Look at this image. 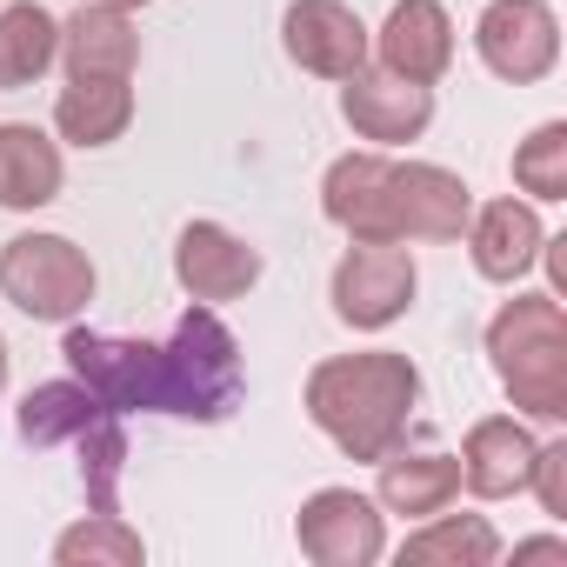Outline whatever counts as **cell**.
Returning a JSON list of instances; mask_svg holds the SVG:
<instances>
[{"mask_svg": "<svg viewBox=\"0 0 567 567\" xmlns=\"http://www.w3.org/2000/svg\"><path fill=\"white\" fill-rule=\"evenodd\" d=\"M301 408L348 461L374 467L381 454L408 447V427H414V408H421V368L394 348L328 354V361L308 368Z\"/></svg>", "mask_w": 567, "mask_h": 567, "instance_id": "6da1fadb", "label": "cell"}, {"mask_svg": "<svg viewBox=\"0 0 567 567\" xmlns=\"http://www.w3.org/2000/svg\"><path fill=\"white\" fill-rule=\"evenodd\" d=\"M487 368L520 421H567V308L560 295H514L487 321Z\"/></svg>", "mask_w": 567, "mask_h": 567, "instance_id": "7a4b0ae2", "label": "cell"}, {"mask_svg": "<svg viewBox=\"0 0 567 567\" xmlns=\"http://www.w3.org/2000/svg\"><path fill=\"white\" fill-rule=\"evenodd\" d=\"M161 361H167V414L174 421H200V427H220L234 408H240V341L234 328L214 315V308H187L174 321V334L161 341Z\"/></svg>", "mask_w": 567, "mask_h": 567, "instance_id": "3957f363", "label": "cell"}, {"mask_svg": "<svg viewBox=\"0 0 567 567\" xmlns=\"http://www.w3.org/2000/svg\"><path fill=\"white\" fill-rule=\"evenodd\" d=\"M101 288L94 274V254L68 234H14L0 247V295H8L28 321H48V328H68L87 315Z\"/></svg>", "mask_w": 567, "mask_h": 567, "instance_id": "277c9868", "label": "cell"}, {"mask_svg": "<svg viewBox=\"0 0 567 567\" xmlns=\"http://www.w3.org/2000/svg\"><path fill=\"white\" fill-rule=\"evenodd\" d=\"M61 361H68L74 381H87L101 394V408H114V414H167V361H161V341L101 334V328L68 321Z\"/></svg>", "mask_w": 567, "mask_h": 567, "instance_id": "5b68a950", "label": "cell"}, {"mask_svg": "<svg viewBox=\"0 0 567 567\" xmlns=\"http://www.w3.org/2000/svg\"><path fill=\"white\" fill-rule=\"evenodd\" d=\"M421 295V267L408 247L394 240H354L334 274H328V301H334V321L354 328V334H381L394 328Z\"/></svg>", "mask_w": 567, "mask_h": 567, "instance_id": "8992f818", "label": "cell"}, {"mask_svg": "<svg viewBox=\"0 0 567 567\" xmlns=\"http://www.w3.org/2000/svg\"><path fill=\"white\" fill-rule=\"evenodd\" d=\"M474 54L494 81L534 87L560 68V14L547 0H487L474 21Z\"/></svg>", "mask_w": 567, "mask_h": 567, "instance_id": "52a82bcc", "label": "cell"}, {"mask_svg": "<svg viewBox=\"0 0 567 567\" xmlns=\"http://www.w3.org/2000/svg\"><path fill=\"white\" fill-rule=\"evenodd\" d=\"M295 540L315 567H374L388 554V514L361 487H315L295 514Z\"/></svg>", "mask_w": 567, "mask_h": 567, "instance_id": "ba28073f", "label": "cell"}, {"mask_svg": "<svg viewBox=\"0 0 567 567\" xmlns=\"http://www.w3.org/2000/svg\"><path fill=\"white\" fill-rule=\"evenodd\" d=\"M467 214H474V187L454 167L394 161V174H388V227H394L401 247H414V240L447 247V240L467 234Z\"/></svg>", "mask_w": 567, "mask_h": 567, "instance_id": "9c48e42d", "label": "cell"}, {"mask_svg": "<svg viewBox=\"0 0 567 567\" xmlns=\"http://www.w3.org/2000/svg\"><path fill=\"white\" fill-rule=\"evenodd\" d=\"M260 274H267L260 247L240 240V234L220 227V220H187V227L174 234V280H181V295L200 301V308H220V301L254 295Z\"/></svg>", "mask_w": 567, "mask_h": 567, "instance_id": "30bf717a", "label": "cell"}, {"mask_svg": "<svg viewBox=\"0 0 567 567\" xmlns=\"http://www.w3.org/2000/svg\"><path fill=\"white\" fill-rule=\"evenodd\" d=\"M341 121L368 147H408V141H421L434 127V87L401 81V74L368 61V68H354L341 81Z\"/></svg>", "mask_w": 567, "mask_h": 567, "instance_id": "8fae6325", "label": "cell"}, {"mask_svg": "<svg viewBox=\"0 0 567 567\" xmlns=\"http://www.w3.org/2000/svg\"><path fill=\"white\" fill-rule=\"evenodd\" d=\"M368 41L374 28L348 0H288V14H280V48L315 81H348L354 68H368Z\"/></svg>", "mask_w": 567, "mask_h": 567, "instance_id": "7c38bea8", "label": "cell"}, {"mask_svg": "<svg viewBox=\"0 0 567 567\" xmlns=\"http://www.w3.org/2000/svg\"><path fill=\"white\" fill-rule=\"evenodd\" d=\"M368 61L401 74V81L434 87L454 68V21H447V8H441V0H394L388 21L368 41Z\"/></svg>", "mask_w": 567, "mask_h": 567, "instance_id": "4fadbf2b", "label": "cell"}, {"mask_svg": "<svg viewBox=\"0 0 567 567\" xmlns=\"http://www.w3.org/2000/svg\"><path fill=\"white\" fill-rule=\"evenodd\" d=\"M388 174H394L388 147H354V154L328 161V174H321V214L348 240H394V227H388Z\"/></svg>", "mask_w": 567, "mask_h": 567, "instance_id": "5bb4252c", "label": "cell"}, {"mask_svg": "<svg viewBox=\"0 0 567 567\" xmlns=\"http://www.w3.org/2000/svg\"><path fill=\"white\" fill-rule=\"evenodd\" d=\"M534 427L520 421V414H487V421H474L467 427V441H461V487L474 494V501H514V494H527V474H534Z\"/></svg>", "mask_w": 567, "mask_h": 567, "instance_id": "9a60e30c", "label": "cell"}, {"mask_svg": "<svg viewBox=\"0 0 567 567\" xmlns=\"http://www.w3.org/2000/svg\"><path fill=\"white\" fill-rule=\"evenodd\" d=\"M540 240H547V227H540L534 200L501 194V200H487V207L467 214V254H474V274L494 280V288H514V280L540 260Z\"/></svg>", "mask_w": 567, "mask_h": 567, "instance_id": "2e32d148", "label": "cell"}, {"mask_svg": "<svg viewBox=\"0 0 567 567\" xmlns=\"http://www.w3.org/2000/svg\"><path fill=\"white\" fill-rule=\"evenodd\" d=\"M61 68L68 74L134 81V68H141V28H134V14L114 8V0H81V8L61 21Z\"/></svg>", "mask_w": 567, "mask_h": 567, "instance_id": "e0dca14e", "label": "cell"}, {"mask_svg": "<svg viewBox=\"0 0 567 567\" xmlns=\"http://www.w3.org/2000/svg\"><path fill=\"white\" fill-rule=\"evenodd\" d=\"M61 187H68L61 141H48L34 121H0V207L34 214V207H54Z\"/></svg>", "mask_w": 567, "mask_h": 567, "instance_id": "ac0fdd59", "label": "cell"}, {"mask_svg": "<svg viewBox=\"0 0 567 567\" xmlns=\"http://www.w3.org/2000/svg\"><path fill=\"white\" fill-rule=\"evenodd\" d=\"M374 467H381L374 501H381V514H401V520H427V514L454 507V494H461V461L441 454V447H414V454L394 447Z\"/></svg>", "mask_w": 567, "mask_h": 567, "instance_id": "d6986e66", "label": "cell"}, {"mask_svg": "<svg viewBox=\"0 0 567 567\" xmlns=\"http://www.w3.org/2000/svg\"><path fill=\"white\" fill-rule=\"evenodd\" d=\"M134 127V81L114 74H68L54 101V134L68 147H114Z\"/></svg>", "mask_w": 567, "mask_h": 567, "instance_id": "ffe728a7", "label": "cell"}, {"mask_svg": "<svg viewBox=\"0 0 567 567\" xmlns=\"http://www.w3.org/2000/svg\"><path fill=\"white\" fill-rule=\"evenodd\" d=\"M494 567L501 560V534L487 514H427L414 520V534L401 540V567Z\"/></svg>", "mask_w": 567, "mask_h": 567, "instance_id": "44dd1931", "label": "cell"}, {"mask_svg": "<svg viewBox=\"0 0 567 567\" xmlns=\"http://www.w3.org/2000/svg\"><path fill=\"white\" fill-rule=\"evenodd\" d=\"M61 61V21L41 8V0H8L0 8V87H34L48 81Z\"/></svg>", "mask_w": 567, "mask_h": 567, "instance_id": "7402d4cb", "label": "cell"}, {"mask_svg": "<svg viewBox=\"0 0 567 567\" xmlns=\"http://www.w3.org/2000/svg\"><path fill=\"white\" fill-rule=\"evenodd\" d=\"M101 414V394L87 388V381H41V388H28L21 394V408H14V434L41 454V447H68L87 421Z\"/></svg>", "mask_w": 567, "mask_h": 567, "instance_id": "603a6c76", "label": "cell"}, {"mask_svg": "<svg viewBox=\"0 0 567 567\" xmlns=\"http://www.w3.org/2000/svg\"><path fill=\"white\" fill-rule=\"evenodd\" d=\"M81 487H87V507L94 514H121V481H127V414L101 408L81 434Z\"/></svg>", "mask_w": 567, "mask_h": 567, "instance_id": "cb8c5ba5", "label": "cell"}, {"mask_svg": "<svg viewBox=\"0 0 567 567\" xmlns=\"http://www.w3.org/2000/svg\"><path fill=\"white\" fill-rule=\"evenodd\" d=\"M54 560L61 567H141L147 560V540L121 514H87V520H74L54 540Z\"/></svg>", "mask_w": 567, "mask_h": 567, "instance_id": "d4e9b609", "label": "cell"}, {"mask_svg": "<svg viewBox=\"0 0 567 567\" xmlns=\"http://www.w3.org/2000/svg\"><path fill=\"white\" fill-rule=\"evenodd\" d=\"M514 187L527 200H567V121H540L514 147Z\"/></svg>", "mask_w": 567, "mask_h": 567, "instance_id": "484cf974", "label": "cell"}, {"mask_svg": "<svg viewBox=\"0 0 567 567\" xmlns=\"http://www.w3.org/2000/svg\"><path fill=\"white\" fill-rule=\"evenodd\" d=\"M527 494L540 501L547 520H567V441H540L534 447V474H527Z\"/></svg>", "mask_w": 567, "mask_h": 567, "instance_id": "4316f807", "label": "cell"}, {"mask_svg": "<svg viewBox=\"0 0 567 567\" xmlns=\"http://www.w3.org/2000/svg\"><path fill=\"white\" fill-rule=\"evenodd\" d=\"M514 560H567V540H560V534H540V540H514Z\"/></svg>", "mask_w": 567, "mask_h": 567, "instance_id": "83f0119b", "label": "cell"}, {"mask_svg": "<svg viewBox=\"0 0 567 567\" xmlns=\"http://www.w3.org/2000/svg\"><path fill=\"white\" fill-rule=\"evenodd\" d=\"M0 394H8V341H0Z\"/></svg>", "mask_w": 567, "mask_h": 567, "instance_id": "f1b7e54d", "label": "cell"}, {"mask_svg": "<svg viewBox=\"0 0 567 567\" xmlns=\"http://www.w3.org/2000/svg\"><path fill=\"white\" fill-rule=\"evenodd\" d=\"M114 8H127V14H134V8H147V0H114Z\"/></svg>", "mask_w": 567, "mask_h": 567, "instance_id": "f546056e", "label": "cell"}]
</instances>
